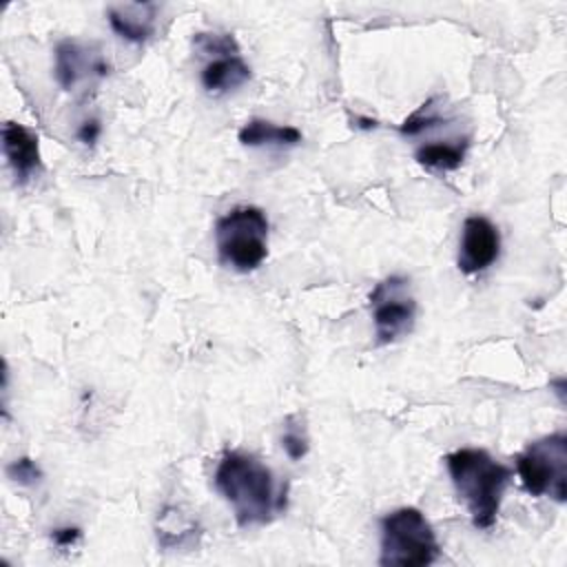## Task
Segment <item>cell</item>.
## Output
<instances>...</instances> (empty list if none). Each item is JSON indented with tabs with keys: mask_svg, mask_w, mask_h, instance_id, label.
Listing matches in <instances>:
<instances>
[{
	"mask_svg": "<svg viewBox=\"0 0 567 567\" xmlns=\"http://www.w3.org/2000/svg\"><path fill=\"white\" fill-rule=\"evenodd\" d=\"M213 483L230 505L239 527L268 525L286 509V487L277 485L270 467L244 450H226Z\"/></svg>",
	"mask_w": 567,
	"mask_h": 567,
	"instance_id": "cell-1",
	"label": "cell"
},
{
	"mask_svg": "<svg viewBox=\"0 0 567 567\" xmlns=\"http://www.w3.org/2000/svg\"><path fill=\"white\" fill-rule=\"evenodd\" d=\"M445 465L458 498L467 507L472 525L476 529L494 527L505 489L512 481V470L478 447L450 452Z\"/></svg>",
	"mask_w": 567,
	"mask_h": 567,
	"instance_id": "cell-2",
	"label": "cell"
},
{
	"mask_svg": "<svg viewBox=\"0 0 567 567\" xmlns=\"http://www.w3.org/2000/svg\"><path fill=\"white\" fill-rule=\"evenodd\" d=\"M268 217L259 206H235L215 224V248L221 266L252 272L268 257Z\"/></svg>",
	"mask_w": 567,
	"mask_h": 567,
	"instance_id": "cell-3",
	"label": "cell"
},
{
	"mask_svg": "<svg viewBox=\"0 0 567 567\" xmlns=\"http://www.w3.org/2000/svg\"><path fill=\"white\" fill-rule=\"evenodd\" d=\"M441 554L434 527L416 507H399L381 518V551L383 567H425Z\"/></svg>",
	"mask_w": 567,
	"mask_h": 567,
	"instance_id": "cell-4",
	"label": "cell"
},
{
	"mask_svg": "<svg viewBox=\"0 0 567 567\" xmlns=\"http://www.w3.org/2000/svg\"><path fill=\"white\" fill-rule=\"evenodd\" d=\"M518 478L529 496L567 498V434L554 432L529 443L516 456Z\"/></svg>",
	"mask_w": 567,
	"mask_h": 567,
	"instance_id": "cell-5",
	"label": "cell"
},
{
	"mask_svg": "<svg viewBox=\"0 0 567 567\" xmlns=\"http://www.w3.org/2000/svg\"><path fill=\"white\" fill-rule=\"evenodd\" d=\"M374 337L379 346L396 343L408 337L416 323V301L410 295V279L403 275H390L381 279L368 295Z\"/></svg>",
	"mask_w": 567,
	"mask_h": 567,
	"instance_id": "cell-6",
	"label": "cell"
},
{
	"mask_svg": "<svg viewBox=\"0 0 567 567\" xmlns=\"http://www.w3.org/2000/svg\"><path fill=\"white\" fill-rule=\"evenodd\" d=\"M501 255V233L483 215H470L463 221L458 239L456 266L463 275H478L487 270Z\"/></svg>",
	"mask_w": 567,
	"mask_h": 567,
	"instance_id": "cell-7",
	"label": "cell"
},
{
	"mask_svg": "<svg viewBox=\"0 0 567 567\" xmlns=\"http://www.w3.org/2000/svg\"><path fill=\"white\" fill-rule=\"evenodd\" d=\"M106 73H109V64L97 51H91L89 47L75 40H62L55 47L53 75L64 91L75 89L80 82L89 78H104Z\"/></svg>",
	"mask_w": 567,
	"mask_h": 567,
	"instance_id": "cell-8",
	"label": "cell"
},
{
	"mask_svg": "<svg viewBox=\"0 0 567 567\" xmlns=\"http://www.w3.org/2000/svg\"><path fill=\"white\" fill-rule=\"evenodd\" d=\"M2 151L20 184L29 182L42 171L40 140L31 128L20 122L2 124Z\"/></svg>",
	"mask_w": 567,
	"mask_h": 567,
	"instance_id": "cell-9",
	"label": "cell"
},
{
	"mask_svg": "<svg viewBox=\"0 0 567 567\" xmlns=\"http://www.w3.org/2000/svg\"><path fill=\"white\" fill-rule=\"evenodd\" d=\"M157 4L155 2H126L106 9V20L111 29L126 42L142 44L155 31Z\"/></svg>",
	"mask_w": 567,
	"mask_h": 567,
	"instance_id": "cell-10",
	"label": "cell"
},
{
	"mask_svg": "<svg viewBox=\"0 0 567 567\" xmlns=\"http://www.w3.org/2000/svg\"><path fill=\"white\" fill-rule=\"evenodd\" d=\"M250 75H252L250 66L244 62V58L239 53H233V55H221L210 60L202 69L199 80L206 93L224 95L244 86L250 80Z\"/></svg>",
	"mask_w": 567,
	"mask_h": 567,
	"instance_id": "cell-11",
	"label": "cell"
},
{
	"mask_svg": "<svg viewBox=\"0 0 567 567\" xmlns=\"http://www.w3.org/2000/svg\"><path fill=\"white\" fill-rule=\"evenodd\" d=\"M239 142L244 146H297L301 142V131L290 124H275L261 117L248 120L239 128Z\"/></svg>",
	"mask_w": 567,
	"mask_h": 567,
	"instance_id": "cell-12",
	"label": "cell"
},
{
	"mask_svg": "<svg viewBox=\"0 0 567 567\" xmlns=\"http://www.w3.org/2000/svg\"><path fill=\"white\" fill-rule=\"evenodd\" d=\"M470 140L467 137H458L452 142H427L421 144L414 151V159L434 173H447V171H456L467 153Z\"/></svg>",
	"mask_w": 567,
	"mask_h": 567,
	"instance_id": "cell-13",
	"label": "cell"
},
{
	"mask_svg": "<svg viewBox=\"0 0 567 567\" xmlns=\"http://www.w3.org/2000/svg\"><path fill=\"white\" fill-rule=\"evenodd\" d=\"M193 44L199 53L208 55V58H221V55H233L239 53L237 40L233 38V33H215V31H202L195 33Z\"/></svg>",
	"mask_w": 567,
	"mask_h": 567,
	"instance_id": "cell-14",
	"label": "cell"
},
{
	"mask_svg": "<svg viewBox=\"0 0 567 567\" xmlns=\"http://www.w3.org/2000/svg\"><path fill=\"white\" fill-rule=\"evenodd\" d=\"M434 102H436V97H430L427 102H423L412 115L405 117V122L399 126V131L408 137H414L419 133H425V131L439 126L441 115L434 111Z\"/></svg>",
	"mask_w": 567,
	"mask_h": 567,
	"instance_id": "cell-15",
	"label": "cell"
},
{
	"mask_svg": "<svg viewBox=\"0 0 567 567\" xmlns=\"http://www.w3.org/2000/svg\"><path fill=\"white\" fill-rule=\"evenodd\" d=\"M281 447L292 461H301L308 454V436L301 423H297V416H288L281 434Z\"/></svg>",
	"mask_w": 567,
	"mask_h": 567,
	"instance_id": "cell-16",
	"label": "cell"
},
{
	"mask_svg": "<svg viewBox=\"0 0 567 567\" xmlns=\"http://www.w3.org/2000/svg\"><path fill=\"white\" fill-rule=\"evenodd\" d=\"M7 476L22 485V487H35L42 483L44 478V472L40 470V465L29 458V456H20V458H13L9 465H7Z\"/></svg>",
	"mask_w": 567,
	"mask_h": 567,
	"instance_id": "cell-17",
	"label": "cell"
},
{
	"mask_svg": "<svg viewBox=\"0 0 567 567\" xmlns=\"http://www.w3.org/2000/svg\"><path fill=\"white\" fill-rule=\"evenodd\" d=\"M80 536H82L80 527H71V525H66V527H58V529H53V532H51V540H53V545H55V547H62V549H66V547H71V545H75V543L80 540Z\"/></svg>",
	"mask_w": 567,
	"mask_h": 567,
	"instance_id": "cell-18",
	"label": "cell"
},
{
	"mask_svg": "<svg viewBox=\"0 0 567 567\" xmlns=\"http://www.w3.org/2000/svg\"><path fill=\"white\" fill-rule=\"evenodd\" d=\"M102 133V124L97 120H86L80 128H78V140L84 144H95L97 137Z\"/></svg>",
	"mask_w": 567,
	"mask_h": 567,
	"instance_id": "cell-19",
	"label": "cell"
}]
</instances>
